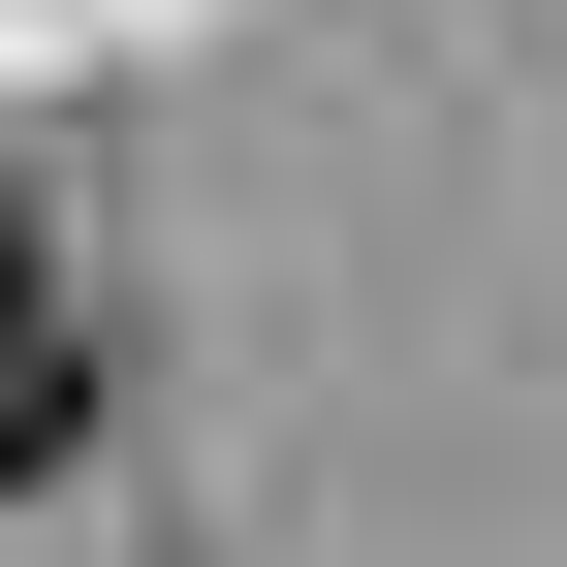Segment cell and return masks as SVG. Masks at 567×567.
<instances>
[{
	"mask_svg": "<svg viewBox=\"0 0 567 567\" xmlns=\"http://www.w3.org/2000/svg\"><path fill=\"white\" fill-rule=\"evenodd\" d=\"M63 442H95V316H63V252L0 221V505H32Z\"/></svg>",
	"mask_w": 567,
	"mask_h": 567,
	"instance_id": "cell-1",
	"label": "cell"
}]
</instances>
